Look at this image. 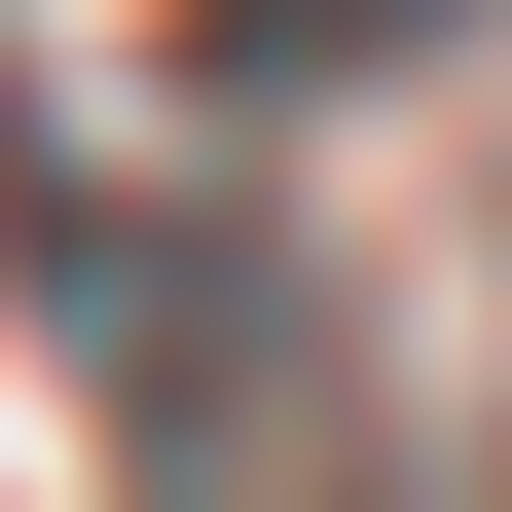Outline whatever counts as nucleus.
<instances>
[{"mask_svg":"<svg viewBox=\"0 0 512 512\" xmlns=\"http://www.w3.org/2000/svg\"><path fill=\"white\" fill-rule=\"evenodd\" d=\"M37 330H74V403H110V476H147V512H403L330 256L220 220V183H37Z\"/></svg>","mask_w":512,"mask_h":512,"instance_id":"nucleus-1","label":"nucleus"}]
</instances>
